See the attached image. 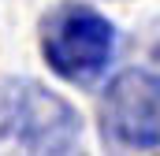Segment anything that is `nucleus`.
<instances>
[{
    "instance_id": "f03ea898",
    "label": "nucleus",
    "mask_w": 160,
    "mask_h": 156,
    "mask_svg": "<svg viewBox=\"0 0 160 156\" xmlns=\"http://www.w3.org/2000/svg\"><path fill=\"white\" fill-rule=\"evenodd\" d=\"M41 56L63 82L89 85L116 56V26L97 7L63 0L41 22Z\"/></svg>"
},
{
    "instance_id": "7ed1b4c3",
    "label": "nucleus",
    "mask_w": 160,
    "mask_h": 156,
    "mask_svg": "<svg viewBox=\"0 0 160 156\" xmlns=\"http://www.w3.org/2000/svg\"><path fill=\"white\" fill-rule=\"evenodd\" d=\"M101 141L116 153H160V75L127 67L101 97Z\"/></svg>"
},
{
    "instance_id": "f257e3e1",
    "label": "nucleus",
    "mask_w": 160,
    "mask_h": 156,
    "mask_svg": "<svg viewBox=\"0 0 160 156\" xmlns=\"http://www.w3.org/2000/svg\"><path fill=\"white\" fill-rule=\"evenodd\" d=\"M82 141L78 112L34 78H0V145L26 153H75Z\"/></svg>"
},
{
    "instance_id": "20e7f679",
    "label": "nucleus",
    "mask_w": 160,
    "mask_h": 156,
    "mask_svg": "<svg viewBox=\"0 0 160 156\" xmlns=\"http://www.w3.org/2000/svg\"><path fill=\"white\" fill-rule=\"evenodd\" d=\"M145 52H149V60H157V63H160V19L145 30Z\"/></svg>"
}]
</instances>
